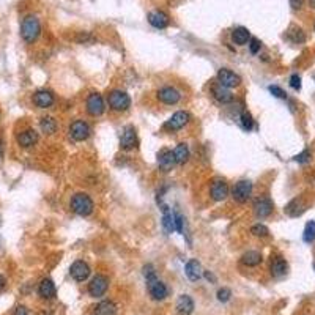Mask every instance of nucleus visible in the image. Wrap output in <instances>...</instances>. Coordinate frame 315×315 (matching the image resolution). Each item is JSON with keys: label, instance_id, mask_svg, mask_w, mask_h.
<instances>
[{"label": "nucleus", "instance_id": "nucleus-1", "mask_svg": "<svg viewBox=\"0 0 315 315\" xmlns=\"http://www.w3.org/2000/svg\"><path fill=\"white\" fill-rule=\"evenodd\" d=\"M41 34V24L40 19L34 14H28L22 19V24H20V36L26 41V43L32 44L35 43Z\"/></svg>", "mask_w": 315, "mask_h": 315}, {"label": "nucleus", "instance_id": "nucleus-2", "mask_svg": "<svg viewBox=\"0 0 315 315\" xmlns=\"http://www.w3.org/2000/svg\"><path fill=\"white\" fill-rule=\"evenodd\" d=\"M70 206H71V212L76 213L78 216H90L93 213V208H94V204L92 200V197L87 194V192H78L71 197V202H70Z\"/></svg>", "mask_w": 315, "mask_h": 315}, {"label": "nucleus", "instance_id": "nucleus-3", "mask_svg": "<svg viewBox=\"0 0 315 315\" xmlns=\"http://www.w3.org/2000/svg\"><path fill=\"white\" fill-rule=\"evenodd\" d=\"M109 108L114 112H124L131 108V98L130 94L123 90H112L108 96Z\"/></svg>", "mask_w": 315, "mask_h": 315}, {"label": "nucleus", "instance_id": "nucleus-4", "mask_svg": "<svg viewBox=\"0 0 315 315\" xmlns=\"http://www.w3.org/2000/svg\"><path fill=\"white\" fill-rule=\"evenodd\" d=\"M146 287H148V293L154 301H162L167 298V295H169V288H167V286L156 276L152 279H146Z\"/></svg>", "mask_w": 315, "mask_h": 315}, {"label": "nucleus", "instance_id": "nucleus-5", "mask_svg": "<svg viewBox=\"0 0 315 315\" xmlns=\"http://www.w3.org/2000/svg\"><path fill=\"white\" fill-rule=\"evenodd\" d=\"M218 82H219V86H222L230 90V88H236L241 86V78L232 70L220 68L218 71Z\"/></svg>", "mask_w": 315, "mask_h": 315}, {"label": "nucleus", "instance_id": "nucleus-6", "mask_svg": "<svg viewBox=\"0 0 315 315\" xmlns=\"http://www.w3.org/2000/svg\"><path fill=\"white\" fill-rule=\"evenodd\" d=\"M252 196V183L249 180H240L232 189V197L238 204H246Z\"/></svg>", "mask_w": 315, "mask_h": 315}, {"label": "nucleus", "instance_id": "nucleus-7", "mask_svg": "<svg viewBox=\"0 0 315 315\" xmlns=\"http://www.w3.org/2000/svg\"><path fill=\"white\" fill-rule=\"evenodd\" d=\"M90 132H92V130H90L88 123L84 120H76L70 126V136H71V139L76 142L87 140L90 138Z\"/></svg>", "mask_w": 315, "mask_h": 315}, {"label": "nucleus", "instance_id": "nucleus-8", "mask_svg": "<svg viewBox=\"0 0 315 315\" xmlns=\"http://www.w3.org/2000/svg\"><path fill=\"white\" fill-rule=\"evenodd\" d=\"M156 98L160 100L162 104H167V106H174L178 101L182 100V93L178 88L172 87V86H166L161 87L160 90L156 92Z\"/></svg>", "mask_w": 315, "mask_h": 315}, {"label": "nucleus", "instance_id": "nucleus-9", "mask_svg": "<svg viewBox=\"0 0 315 315\" xmlns=\"http://www.w3.org/2000/svg\"><path fill=\"white\" fill-rule=\"evenodd\" d=\"M189 122H191V115H189V112L178 110L164 123V130H167V131H178V130L184 128Z\"/></svg>", "mask_w": 315, "mask_h": 315}, {"label": "nucleus", "instance_id": "nucleus-10", "mask_svg": "<svg viewBox=\"0 0 315 315\" xmlns=\"http://www.w3.org/2000/svg\"><path fill=\"white\" fill-rule=\"evenodd\" d=\"M108 288H109V279L102 274H96L88 284V293L93 298H100L102 295H106Z\"/></svg>", "mask_w": 315, "mask_h": 315}, {"label": "nucleus", "instance_id": "nucleus-11", "mask_svg": "<svg viewBox=\"0 0 315 315\" xmlns=\"http://www.w3.org/2000/svg\"><path fill=\"white\" fill-rule=\"evenodd\" d=\"M86 106H87L88 115H92V117H100V115H102L104 110H106V104H104V100L100 93H90Z\"/></svg>", "mask_w": 315, "mask_h": 315}, {"label": "nucleus", "instance_id": "nucleus-12", "mask_svg": "<svg viewBox=\"0 0 315 315\" xmlns=\"http://www.w3.org/2000/svg\"><path fill=\"white\" fill-rule=\"evenodd\" d=\"M228 184L226 180H220V178H216V180L212 182L210 184V196L214 202H222L228 196Z\"/></svg>", "mask_w": 315, "mask_h": 315}, {"label": "nucleus", "instance_id": "nucleus-13", "mask_svg": "<svg viewBox=\"0 0 315 315\" xmlns=\"http://www.w3.org/2000/svg\"><path fill=\"white\" fill-rule=\"evenodd\" d=\"M136 146H138V132H136V128L134 126H126L120 138V148L124 152H130L134 150Z\"/></svg>", "mask_w": 315, "mask_h": 315}, {"label": "nucleus", "instance_id": "nucleus-14", "mask_svg": "<svg viewBox=\"0 0 315 315\" xmlns=\"http://www.w3.org/2000/svg\"><path fill=\"white\" fill-rule=\"evenodd\" d=\"M90 272H92V270H90L88 264H87V262H84V260H76L74 264L70 266L71 278L74 280H78V282L87 280L88 276H90Z\"/></svg>", "mask_w": 315, "mask_h": 315}, {"label": "nucleus", "instance_id": "nucleus-15", "mask_svg": "<svg viewBox=\"0 0 315 315\" xmlns=\"http://www.w3.org/2000/svg\"><path fill=\"white\" fill-rule=\"evenodd\" d=\"M32 101H34V104L40 109H49L52 104H54L56 98H54V93L50 90H38L34 93Z\"/></svg>", "mask_w": 315, "mask_h": 315}, {"label": "nucleus", "instance_id": "nucleus-16", "mask_svg": "<svg viewBox=\"0 0 315 315\" xmlns=\"http://www.w3.org/2000/svg\"><path fill=\"white\" fill-rule=\"evenodd\" d=\"M272 210H274V205H272V202L270 200L268 197H258V198H256V202H254V213H256L257 218H260V219L268 218L272 213Z\"/></svg>", "mask_w": 315, "mask_h": 315}, {"label": "nucleus", "instance_id": "nucleus-17", "mask_svg": "<svg viewBox=\"0 0 315 315\" xmlns=\"http://www.w3.org/2000/svg\"><path fill=\"white\" fill-rule=\"evenodd\" d=\"M158 166L162 172H169L172 170V167L175 166V158H174V152L169 148H162L158 153Z\"/></svg>", "mask_w": 315, "mask_h": 315}, {"label": "nucleus", "instance_id": "nucleus-18", "mask_svg": "<svg viewBox=\"0 0 315 315\" xmlns=\"http://www.w3.org/2000/svg\"><path fill=\"white\" fill-rule=\"evenodd\" d=\"M184 272H186V276H188L189 280L197 282L198 279L204 276V270H202L200 262L196 260V258H191L186 264V266H184Z\"/></svg>", "mask_w": 315, "mask_h": 315}, {"label": "nucleus", "instance_id": "nucleus-19", "mask_svg": "<svg viewBox=\"0 0 315 315\" xmlns=\"http://www.w3.org/2000/svg\"><path fill=\"white\" fill-rule=\"evenodd\" d=\"M212 94H213V98L220 104H228V102L234 101L232 92H230L228 88H226V87H222V86H219V84H214V86L212 87Z\"/></svg>", "mask_w": 315, "mask_h": 315}, {"label": "nucleus", "instance_id": "nucleus-20", "mask_svg": "<svg viewBox=\"0 0 315 315\" xmlns=\"http://www.w3.org/2000/svg\"><path fill=\"white\" fill-rule=\"evenodd\" d=\"M38 142V132L35 130H24L22 132L18 134V144L22 148H30Z\"/></svg>", "mask_w": 315, "mask_h": 315}, {"label": "nucleus", "instance_id": "nucleus-21", "mask_svg": "<svg viewBox=\"0 0 315 315\" xmlns=\"http://www.w3.org/2000/svg\"><path fill=\"white\" fill-rule=\"evenodd\" d=\"M270 270H271V274L274 278H282L287 274L288 271V265L286 258H282L280 256H276L274 258L271 260V265H270Z\"/></svg>", "mask_w": 315, "mask_h": 315}, {"label": "nucleus", "instance_id": "nucleus-22", "mask_svg": "<svg viewBox=\"0 0 315 315\" xmlns=\"http://www.w3.org/2000/svg\"><path fill=\"white\" fill-rule=\"evenodd\" d=\"M148 22L154 27V28H166L169 26V16H167L164 12H160V10H154V12L148 13Z\"/></svg>", "mask_w": 315, "mask_h": 315}, {"label": "nucleus", "instance_id": "nucleus-23", "mask_svg": "<svg viewBox=\"0 0 315 315\" xmlns=\"http://www.w3.org/2000/svg\"><path fill=\"white\" fill-rule=\"evenodd\" d=\"M175 308H176V312L180 315H191L194 312V301L189 295H182L176 300Z\"/></svg>", "mask_w": 315, "mask_h": 315}, {"label": "nucleus", "instance_id": "nucleus-24", "mask_svg": "<svg viewBox=\"0 0 315 315\" xmlns=\"http://www.w3.org/2000/svg\"><path fill=\"white\" fill-rule=\"evenodd\" d=\"M38 293H40V296H41V298H44V300H52V298H56V293H57L56 284L52 282V279H43V280L40 282Z\"/></svg>", "mask_w": 315, "mask_h": 315}, {"label": "nucleus", "instance_id": "nucleus-25", "mask_svg": "<svg viewBox=\"0 0 315 315\" xmlns=\"http://www.w3.org/2000/svg\"><path fill=\"white\" fill-rule=\"evenodd\" d=\"M304 202H302V198L301 197H296V198H293V200H290L287 205H286V213L290 216V218H296L300 214H302L304 212Z\"/></svg>", "mask_w": 315, "mask_h": 315}, {"label": "nucleus", "instance_id": "nucleus-26", "mask_svg": "<svg viewBox=\"0 0 315 315\" xmlns=\"http://www.w3.org/2000/svg\"><path fill=\"white\" fill-rule=\"evenodd\" d=\"M262 260H264V257L258 250H248L241 256V264L244 266H257L262 264Z\"/></svg>", "mask_w": 315, "mask_h": 315}, {"label": "nucleus", "instance_id": "nucleus-27", "mask_svg": "<svg viewBox=\"0 0 315 315\" xmlns=\"http://www.w3.org/2000/svg\"><path fill=\"white\" fill-rule=\"evenodd\" d=\"M232 40H234V43L238 44V46H244L248 41L250 40V34H249V30L246 27H236L234 28L232 32Z\"/></svg>", "mask_w": 315, "mask_h": 315}, {"label": "nucleus", "instance_id": "nucleus-28", "mask_svg": "<svg viewBox=\"0 0 315 315\" xmlns=\"http://www.w3.org/2000/svg\"><path fill=\"white\" fill-rule=\"evenodd\" d=\"M189 148H188V145L186 144H178L175 146V150H174V158H175V164L178 166H182L184 162H188L189 160Z\"/></svg>", "mask_w": 315, "mask_h": 315}, {"label": "nucleus", "instance_id": "nucleus-29", "mask_svg": "<svg viewBox=\"0 0 315 315\" xmlns=\"http://www.w3.org/2000/svg\"><path fill=\"white\" fill-rule=\"evenodd\" d=\"M57 122H56V118L54 117H43L40 120V128H41V131H43L44 134H48V136H52L56 131H57Z\"/></svg>", "mask_w": 315, "mask_h": 315}, {"label": "nucleus", "instance_id": "nucleus-30", "mask_svg": "<svg viewBox=\"0 0 315 315\" xmlns=\"http://www.w3.org/2000/svg\"><path fill=\"white\" fill-rule=\"evenodd\" d=\"M94 314L96 315H115L117 314V306L112 301H101L96 309H94Z\"/></svg>", "mask_w": 315, "mask_h": 315}, {"label": "nucleus", "instance_id": "nucleus-31", "mask_svg": "<svg viewBox=\"0 0 315 315\" xmlns=\"http://www.w3.org/2000/svg\"><path fill=\"white\" fill-rule=\"evenodd\" d=\"M287 36H288V40L292 41V43H295V44H301V43H304V41H306V35H304V30L300 28V27H296V26L290 27Z\"/></svg>", "mask_w": 315, "mask_h": 315}, {"label": "nucleus", "instance_id": "nucleus-32", "mask_svg": "<svg viewBox=\"0 0 315 315\" xmlns=\"http://www.w3.org/2000/svg\"><path fill=\"white\" fill-rule=\"evenodd\" d=\"M302 240L306 241V243H312L315 241V220H309L304 227V232H302Z\"/></svg>", "mask_w": 315, "mask_h": 315}, {"label": "nucleus", "instance_id": "nucleus-33", "mask_svg": "<svg viewBox=\"0 0 315 315\" xmlns=\"http://www.w3.org/2000/svg\"><path fill=\"white\" fill-rule=\"evenodd\" d=\"M250 234L254 235V236H257V238H265V236H268L270 235V228L265 226V224H254L250 227Z\"/></svg>", "mask_w": 315, "mask_h": 315}, {"label": "nucleus", "instance_id": "nucleus-34", "mask_svg": "<svg viewBox=\"0 0 315 315\" xmlns=\"http://www.w3.org/2000/svg\"><path fill=\"white\" fill-rule=\"evenodd\" d=\"M240 120H241V126H243V130H246V131H250L252 128H254V118H252L250 112H248V110H243V114H241Z\"/></svg>", "mask_w": 315, "mask_h": 315}, {"label": "nucleus", "instance_id": "nucleus-35", "mask_svg": "<svg viewBox=\"0 0 315 315\" xmlns=\"http://www.w3.org/2000/svg\"><path fill=\"white\" fill-rule=\"evenodd\" d=\"M174 219H175V230L178 234L184 235V218H183V214L176 212L174 214Z\"/></svg>", "mask_w": 315, "mask_h": 315}, {"label": "nucleus", "instance_id": "nucleus-36", "mask_svg": "<svg viewBox=\"0 0 315 315\" xmlns=\"http://www.w3.org/2000/svg\"><path fill=\"white\" fill-rule=\"evenodd\" d=\"M230 296H232V292H230V288L227 287H222V288H219L218 290V300L220 302H227L230 300Z\"/></svg>", "mask_w": 315, "mask_h": 315}, {"label": "nucleus", "instance_id": "nucleus-37", "mask_svg": "<svg viewBox=\"0 0 315 315\" xmlns=\"http://www.w3.org/2000/svg\"><path fill=\"white\" fill-rule=\"evenodd\" d=\"M293 160H295L296 162L306 164V162H309V161H310V152H309V150H304V152H301L300 154L293 156Z\"/></svg>", "mask_w": 315, "mask_h": 315}, {"label": "nucleus", "instance_id": "nucleus-38", "mask_svg": "<svg viewBox=\"0 0 315 315\" xmlns=\"http://www.w3.org/2000/svg\"><path fill=\"white\" fill-rule=\"evenodd\" d=\"M270 92H271L272 96H276L279 100H286L287 98V93L284 92L280 87H278V86H270Z\"/></svg>", "mask_w": 315, "mask_h": 315}, {"label": "nucleus", "instance_id": "nucleus-39", "mask_svg": "<svg viewBox=\"0 0 315 315\" xmlns=\"http://www.w3.org/2000/svg\"><path fill=\"white\" fill-rule=\"evenodd\" d=\"M260 48H262L260 40H257V38H250L249 40V50H250V54H257V52L260 50Z\"/></svg>", "mask_w": 315, "mask_h": 315}, {"label": "nucleus", "instance_id": "nucleus-40", "mask_svg": "<svg viewBox=\"0 0 315 315\" xmlns=\"http://www.w3.org/2000/svg\"><path fill=\"white\" fill-rule=\"evenodd\" d=\"M156 276V271H154V268H153V265H145L144 266V278L145 279H152V278H154Z\"/></svg>", "mask_w": 315, "mask_h": 315}, {"label": "nucleus", "instance_id": "nucleus-41", "mask_svg": "<svg viewBox=\"0 0 315 315\" xmlns=\"http://www.w3.org/2000/svg\"><path fill=\"white\" fill-rule=\"evenodd\" d=\"M290 87L295 88V90H300L301 88V78L298 74H292L290 76Z\"/></svg>", "mask_w": 315, "mask_h": 315}, {"label": "nucleus", "instance_id": "nucleus-42", "mask_svg": "<svg viewBox=\"0 0 315 315\" xmlns=\"http://www.w3.org/2000/svg\"><path fill=\"white\" fill-rule=\"evenodd\" d=\"M302 4H304V0H290V6L293 10H301Z\"/></svg>", "mask_w": 315, "mask_h": 315}, {"label": "nucleus", "instance_id": "nucleus-43", "mask_svg": "<svg viewBox=\"0 0 315 315\" xmlns=\"http://www.w3.org/2000/svg\"><path fill=\"white\" fill-rule=\"evenodd\" d=\"M93 38L88 35V34H80L79 36H78V41L79 43H88V41H92Z\"/></svg>", "mask_w": 315, "mask_h": 315}, {"label": "nucleus", "instance_id": "nucleus-44", "mask_svg": "<svg viewBox=\"0 0 315 315\" xmlns=\"http://www.w3.org/2000/svg\"><path fill=\"white\" fill-rule=\"evenodd\" d=\"M14 315H30V314H28L27 308H24V306H19V308L16 309Z\"/></svg>", "mask_w": 315, "mask_h": 315}, {"label": "nucleus", "instance_id": "nucleus-45", "mask_svg": "<svg viewBox=\"0 0 315 315\" xmlns=\"http://www.w3.org/2000/svg\"><path fill=\"white\" fill-rule=\"evenodd\" d=\"M204 274L208 280H212V282H216V278L213 276V272H210V271H204Z\"/></svg>", "mask_w": 315, "mask_h": 315}, {"label": "nucleus", "instance_id": "nucleus-46", "mask_svg": "<svg viewBox=\"0 0 315 315\" xmlns=\"http://www.w3.org/2000/svg\"><path fill=\"white\" fill-rule=\"evenodd\" d=\"M5 284H6V279H5L2 274H0V288H4V287H5Z\"/></svg>", "mask_w": 315, "mask_h": 315}, {"label": "nucleus", "instance_id": "nucleus-47", "mask_svg": "<svg viewBox=\"0 0 315 315\" xmlns=\"http://www.w3.org/2000/svg\"><path fill=\"white\" fill-rule=\"evenodd\" d=\"M2 156H4V142L0 139V160H2Z\"/></svg>", "mask_w": 315, "mask_h": 315}, {"label": "nucleus", "instance_id": "nucleus-48", "mask_svg": "<svg viewBox=\"0 0 315 315\" xmlns=\"http://www.w3.org/2000/svg\"><path fill=\"white\" fill-rule=\"evenodd\" d=\"M309 2H310V6L315 8V0H309Z\"/></svg>", "mask_w": 315, "mask_h": 315}, {"label": "nucleus", "instance_id": "nucleus-49", "mask_svg": "<svg viewBox=\"0 0 315 315\" xmlns=\"http://www.w3.org/2000/svg\"><path fill=\"white\" fill-rule=\"evenodd\" d=\"M314 270H315V264H314Z\"/></svg>", "mask_w": 315, "mask_h": 315}, {"label": "nucleus", "instance_id": "nucleus-50", "mask_svg": "<svg viewBox=\"0 0 315 315\" xmlns=\"http://www.w3.org/2000/svg\"><path fill=\"white\" fill-rule=\"evenodd\" d=\"M314 28H315V26H314Z\"/></svg>", "mask_w": 315, "mask_h": 315}]
</instances>
